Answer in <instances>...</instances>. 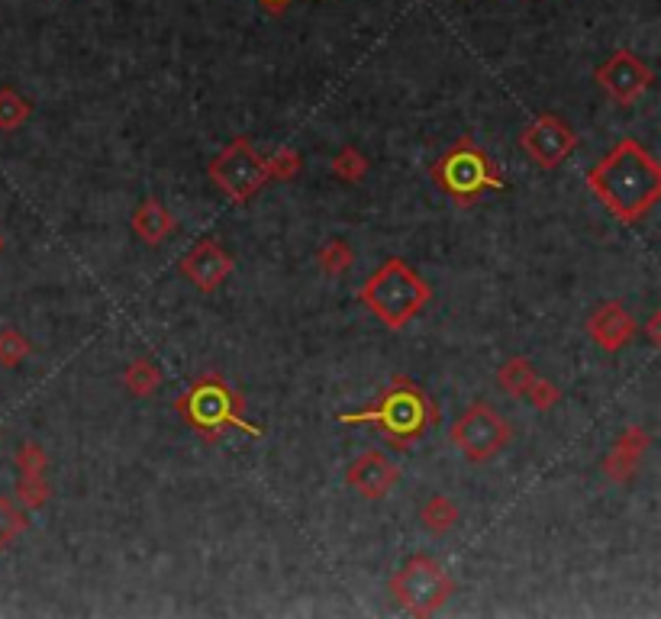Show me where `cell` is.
<instances>
[{"label":"cell","instance_id":"cell-1","mask_svg":"<svg viewBox=\"0 0 661 619\" xmlns=\"http://www.w3.org/2000/svg\"><path fill=\"white\" fill-rule=\"evenodd\" d=\"M587 187L620 223H642L661 200V165L639 139H620L587 171Z\"/></svg>","mask_w":661,"mask_h":619},{"label":"cell","instance_id":"cell-2","mask_svg":"<svg viewBox=\"0 0 661 619\" xmlns=\"http://www.w3.org/2000/svg\"><path fill=\"white\" fill-rule=\"evenodd\" d=\"M346 426H371L391 442V449L407 452L429 426L439 423V403L407 374H394L391 384L375 397V403L355 413H339Z\"/></svg>","mask_w":661,"mask_h":619},{"label":"cell","instance_id":"cell-3","mask_svg":"<svg viewBox=\"0 0 661 619\" xmlns=\"http://www.w3.org/2000/svg\"><path fill=\"white\" fill-rule=\"evenodd\" d=\"M175 410L197 436H204L210 445L220 442L229 429H239L252 439H262L265 429L246 416V397L220 374H204L188 391L175 400Z\"/></svg>","mask_w":661,"mask_h":619},{"label":"cell","instance_id":"cell-4","mask_svg":"<svg viewBox=\"0 0 661 619\" xmlns=\"http://www.w3.org/2000/svg\"><path fill=\"white\" fill-rule=\"evenodd\" d=\"M358 300H362L387 329H404L413 316L433 300V287L416 275V268L407 265L404 258H387V262L378 271H371L365 284L358 287Z\"/></svg>","mask_w":661,"mask_h":619},{"label":"cell","instance_id":"cell-5","mask_svg":"<svg viewBox=\"0 0 661 619\" xmlns=\"http://www.w3.org/2000/svg\"><path fill=\"white\" fill-rule=\"evenodd\" d=\"M429 175L439 184V191L449 194L455 204H474L478 197L507 187L497 162L471 136H462L452 149H445L429 165Z\"/></svg>","mask_w":661,"mask_h":619},{"label":"cell","instance_id":"cell-6","mask_svg":"<svg viewBox=\"0 0 661 619\" xmlns=\"http://www.w3.org/2000/svg\"><path fill=\"white\" fill-rule=\"evenodd\" d=\"M452 594H455L452 574L429 555H410L391 578V597L410 616L439 613Z\"/></svg>","mask_w":661,"mask_h":619},{"label":"cell","instance_id":"cell-7","mask_svg":"<svg viewBox=\"0 0 661 619\" xmlns=\"http://www.w3.org/2000/svg\"><path fill=\"white\" fill-rule=\"evenodd\" d=\"M210 181L217 191L226 194L233 204H249V200L271 181L268 158L258 155V149L246 136H236L229 146L207 165Z\"/></svg>","mask_w":661,"mask_h":619},{"label":"cell","instance_id":"cell-8","mask_svg":"<svg viewBox=\"0 0 661 619\" xmlns=\"http://www.w3.org/2000/svg\"><path fill=\"white\" fill-rule=\"evenodd\" d=\"M449 439L462 449L468 462L481 465L507 449V442L513 439V426L487 400H474L449 426Z\"/></svg>","mask_w":661,"mask_h":619},{"label":"cell","instance_id":"cell-9","mask_svg":"<svg viewBox=\"0 0 661 619\" xmlns=\"http://www.w3.org/2000/svg\"><path fill=\"white\" fill-rule=\"evenodd\" d=\"M594 81H597V88L603 94L616 100V104L632 107L645 91L652 88L655 75H652V68L645 65L636 52L616 49L610 59L594 71Z\"/></svg>","mask_w":661,"mask_h":619},{"label":"cell","instance_id":"cell-10","mask_svg":"<svg viewBox=\"0 0 661 619\" xmlns=\"http://www.w3.org/2000/svg\"><path fill=\"white\" fill-rule=\"evenodd\" d=\"M574 146H578V133L562 117H555V113H542L520 136V149L545 171L562 165L574 152Z\"/></svg>","mask_w":661,"mask_h":619},{"label":"cell","instance_id":"cell-11","mask_svg":"<svg viewBox=\"0 0 661 619\" xmlns=\"http://www.w3.org/2000/svg\"><path fill=\"white\" fill-rule=\"evenodd\" d=\"M233 268H236L233 255H229L217 239L194 242V246L184 252L181 262H178L181 275L204 294H213L217 287H223V281L233 275Z\"/></svg>","mask_w":661,"mask_h":619},{"label":"cell","instance_id":"cell-12","mask_svg":"<svg viewBox=\"0 0 661 619\" xmlns=\"http://www.w3.org/2000/svg\"><path fill=\"white\" fill-rule=\"evenodd\" d=\"M400 481V468L387 458L384 452L371 449L362 452L355 462L346 468V484L355 487L365 500H381L394 491V484Z\"/></svg>","mask_w":661,"mask_h":619},{"label":"cell","instance_id":"cell-13","mask_svg":"<svg viewBox=\"0 0 661 619\" xmlns=\"http://www.w3.org/2000/svg\"><path fill=\"white\" fill-rule=\"evenodd\" d=\"M636 320L626 313V307L620 300H607L600 304L591 316H587V336L597 342V349H603L607 355L623 352L626 345L636 339Z\"/></svg>","mask_w":661,"mask_h":619},{"label":"cell","instance_id":"cell-14","mask_svg":"<svg viewBox=\"0 0 661 619\" xmlns=\"http://www.w3.org/2000/svg\"><path fill=\"white\" fill-rule=\"evenodd\" d=\"M652 436L645 433L642 426H626L620 439L613 442V449L603 455V478L613 481V484H626L632 474L639 471L645 452H649Z\"/></svg>","mask_w":661,"mask_h":619},{"label":"cell","instance_id":"cell-15","mask_svg":"<svg viewBox=\"0 0 661 619\" xmlns=\"http://www.w3.org/2000/svg\"><path fill=\"white\" fill-rule=\"evenodd\" d=\"M129 226H133V233H136V239L142 242V246L158 249L171 233H175L178 223H175V217H171V210L162 204V200L146 197L133 210V220H129Z\"/></svg>","mask_w":661,"mask_h":619},{"label":"cell","instance_id":"cell-16","mask_svg":"<svg viewBox=\"0 0 661 619\" xmlns=\"http://www.w3.org/2000/svg\"><path fill=\"white\" fill-rule=\"evenodd\" d=\"M533 381H536V368L523 355H513V358H507V362L497 368V387L504 394H510V397H526L529 384H533Z\"/></svg>","mask_w":661,"mask_h":619},{"label":"cell","instance_id":"cell-17","mask_svg":"<svg viewBox=\"0 0 661 619\" xmlns=\"http://www.w3.org/2000/svg\"><path fill=\"white\" fill-rule=\"evenodd\" d=\"M162 368L149 358H136V362H129L126 371H123V387L133 397H152L158 394V387H162Z\"/></svg>","mask_w":661,"mask_h":619},{"label":"cell","instance_id":"cell-18","mask_svg":"<svg viewBox=\"0 0 661 619\" xmlns=\"http://www.w3.org/2000/svg\"><path fill=\"white\" fill-rule=\"evenodd\" d=\"M420 523H423V529L429 532V536H445V532L455 529V523H458V507L445 494H436V497H429L423 503Z\"/></svg>","mask_w":661,"mask_h":619},{"label":"cell","instance_id":"cell-19","mask_svg":"<svg viewBox=\"0 0 661 619\" xmlns=\"http://www.w3.org/2000/svg\"><path fill=\"white\" fill-rule=\"evenodd\" d=\"M33 117V104L13 88H0V133H13Z\"/></svg>","mask_w":661,"mask_h":619},{"label":"cell","instance_id":"cell-20","mask_svg":"<svg viewBox=\"0 0 661 619\" xmlns=\"http://www.w3.org/2000/svg\"><path fill=\"white\" fill-rule=\"evenodd\" d=\"M30 529V516L23 507H17L7 494H0V549L17 542L23 532Z\"/></svg>","mask_w":661,"mask_h":619},{"label":"cell","instance_id":"cell-21","mask_svg":"<svg viewBox=\"0 0 661 619\" xmlns=\"http://www.w3.org/2000/svg\"><path fill=\"white\" fill-rule=\"evenodd\" d=\"M368 158H365V152H358L355 146H346V149H339L336 152V158L329 162V171L339 178V181H346V184H362L365 181V175H368Z\"/></svg>","mask_w":661,"mask_h":619},{"label":"cell","instance_id":"cell-22","mask_svg":"<svg viewBox=\"0 0 661 619\" xmlns=\"http://www.w3.org/2000/svg\"><path fill=\"white\" fill-rule=\"evenodd\" d=\"M33 352V342L26 339L20 329L4 326L0 329V368H17Z\"/></svg>","mask_w":661,"mask_h":619},{"label":"cell","instance_id":"cell-23","mask_svg":"<svg viewBox=\"0 0 661 619\" xmlns=\"http://www.w3.org/2000/svg\"><path fill=\"white\" fill-rule=\"evenodd\" d=\"M316 262H320V271L329 278H339L342 271H349L355 262V252L346 246L342 239H329L326 246L316 252Z\"/></svg>","mask_w":661,"mask_h":619},{"label":"cell","instance_id":"cell-24","mask_svg":"<svg viewBox=\"0 0 661 619\" xmlns=\"http://www.w3.org/2000/svg\"><path fill=\"white\" fill-rule=\"evenodd\" d=\"M52 487L46 481V474H20V484H17V500L20 507L26 510H39L49 503Z\"/></svg>","mask_w":661,"mask_h":619},{"label":"cell","instance_id":"cell-25","mask_svg":"<svg viewBox=\"0 0 661 619\" xmlns=\"http://www.w3.org/2000/svg\"><path fill=\"white\" fill-rule=\"evenodd\" d=\"M300 168H304V158H300L297 149L284 146L278 149L275 155H268V171H271V181H291L300 175Z\"/></svg>","mask_w":661,"mask_h":619},{"label":"cell","instance_id":"cell-26","mask_svg":"<svg viewBox=\"0 0 661 619\" xmlns=\"http://www.w3.org/2000/svg\"><path fill=\"white\" fill-rule=\"evenodd\" d=\"M13 462H17L20 474H46L49 468V455L42 449L39 442H23L17 455H13Z\"/></svg>","mask_w":661,"mask_h":619},{"label":"cell","instance_id":"cell-27","mask_svg":"<svg viewBox=\"0 0 661 619\" xmlns=\"http://www.w3.org/2000/svg\"><path fill=\"white\" fill-rule=\"evenodd\" d=\"M526 400L533 403L539 413H549L555 403L562 400V391H558L552 381H545V378H539V374H536V381L529 384V391H526Z\"/></svg>","mask_w":661,"mask_h":619},{"label":"cell","instance_id":"cell-28","mask_svg":"<svg viewBox=\"0 0 661 619\" xmlns=\"http://www.w3.org/2000/svg\"><path fill=\"white\" fill-rule=\"evenodd\" d=\"M258 4H262V7H265L268 13H284L287 7L294 4V0H258Z\"/></svg>","mask_w":661,"mask_h":619},{"label":"cell","instance_id":"cell-29","mask_svg":"<svg viewBox=\"0 0 661 619\" xmlns=\"http://www.w3.org/2000/svg\"><path fill=\"white\" fill-rule=\"evenodd\" d=\"M658 323H661V316L655 313L652 320H649V342H652V345H658V342H661V339H658Z\"/></svg>","mask_w":661,"mask_h":619},{"label":"cell","instance_id":"cell-30","mask_svg":"<svg viewBox=\"0 0 661 619\" xmlns=\"http://www.w3.org/2000/svg\"><path fill=\"white\" fill-rule=\"evenodd\" d=\"M4 249H7V239H4V233H0V255H4Z\"/></svg>","mask_w":661,"mask_h":619}]
</instances>
